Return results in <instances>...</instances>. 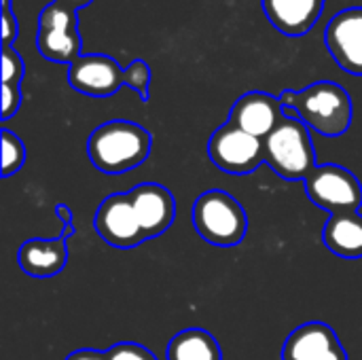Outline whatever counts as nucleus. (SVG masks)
Returning a JSON list of instances; mask_svg holds the SVG:
<instances>
[{"label":"nucleus","instance_id":"nucleus-17","mask_svg":"<svg viewBox=\"0 0 362 360\" xmlns=\"http://www.w3.org/2000/svg\"><path fill=\"white\" fill-rule=\"evenodd\" d=\"M168 360H223L218 342L204 329H185L176 333L168 348Z\"/></svg>","mask_w":362,"mask_h":360},{"label":"nucleus","instance_id":"nucleus-15","mask_svg":"<svg viewBox=\"0 0 362 360\" xmlns=\"http://www.w3.org/2000/svg\"><path fill=\"white\" fill-rule=\"evenodd\" d=\"M19 267L32 278H55L68 263V246L64 238H34L21 244L17 255Z\"/></svg>","mask_w":362,"mask_h":360},{"label":"nucleus","instance_id":"nucleus-9","mask_svg":"<svg viewBox=\"0 0 362 360\" xmlns=\"http://www.w3.org/2000/svg\"><path fill=\"white\" fill-rule=\"evenodd\" d=\"M68 83L89 98H110L125 85V68L110 55L85 53L68 66Z\"/></svg>","mask_w":362,"mask_h":360},{"label":"nucleus","instance_id":"nucleus-20","mask_svg":"<svg viewBox=\"0 0 362 360\" xmlns=\"http://www.w3.org/2000/svg\"><path fill=\"white\" fill-rule=\"evenodd\" d=\"M25 74L23 57L17 53V49L2 45V85H17L21 83Z\"/></svg>","mask_w":362,"mask_h":360},{"label":"nucleus","instance_id":"nucleus-18","mask_svg":"<svg viewBox=\"0 0 362 360\" xmlns=\"http://www.w3.org/2000/svg\"><path fill=\"white\" fill-rule=\"evenodd\" d=\"M2 178L17 174L25 163V146L21 138L6 127L2 129Z\"/></svg>","mask_w":362,"mask_h":360},{"label":"nucleus","instance_id":"nucleus-2","mask_svg":"<svg viewBox=\"0 0 362 360\" xmlns=\"http://www.w3.org/2000/svg\"><path fill=\"white\" fill-rule=\"evenodd\" d=\"M151 146L153 138L148 129L125 119H112L98 125L87 140L91 163L108 176L125 174L142 166L151 155Z\"/></svg>","mask_w":362,"mask_h":360},{"label":"nucleus","instance_id":"nucleus-19","mask_svg":"<svg viewBox=\"0 0 362 360\" xmlns=\"http://www.w3.org/2000/svg\"><path fill=\"white\" fill-rule=\"evenodd\" d=\"M125 85L132 87L142 102L148 100V85H151V68L144 59H134L125 68Z\"/></svg>","mask_w":362,"mask_h":360},{"label":"nucleus","instance_id":"nucleus-16","mask_svg":"<svg viewBox=\"0 0 362 360\" xmlns=\"http://www.w3.org/2000/svg\"><path fill=\"white\" fill-rule=\"evenodd\" d=\"M325 246L341 259H362V214H331L322 229Z\"/></svg>","mask_w":362,"mask_h":360},{"label":"nucleus","instance_id":"nucleus-6","mask_svg":"<svg viewBox=\"0 0 362 360\" xmlns=\"http://www.w3.org/2000/svg\"><path fill=\"white\" fill-rule=\"evenodd\" d=\"M305 193L314 206L331 212H358L362 206L361 180L344 166L325 163L305 178Z\"/></svg>","mask_w":362,"mask_h":360},{"label":"nucleus","instance_id":"nucleus-14","mask_svg":"<svg viewBox=\"0 0 362 360\" xmlns=\"http://www.w3.org/2000/svg\"><path fill=\"white\" fill-rule=\"evenodd\" d=\"M327 0H261L265 17L286 36L308 34L325 11Z\"/></svg>","mask_w":362,"mask_h":360},{"label":"nucleus","instance_id":"nucleus-23","mask_svg":"<svg viewBox=\"0 0 362 360\" xmlns=\"http://www.w3.org/2000/svg\"><path fill=\"white\" fill-rule=\"evenodd\" d=\"M21 89L17 85H2V121H8L21 108Z\"/></svg>","mask_w":362,"mask_h":360},{"label":"nucleus","instance_id":"nucleus-1","mask_svg":"<svg viewBox=\"0 0 362 360\" xmlns=\"http://www.w3.org/2000/svg\"><path fill=\"white\" fill-rule=\"evenodd\" d=\"M278 98L286 117L301 119L310 129L322 136H344L352 125V98L333 81H318L301 91H284Z\"/></svg>","mask_w":362,"mask_h":360},{"label":"nucleus","instance_id":"nucleus-25","mask_svg":"<svg viewBox=\"0 0 362 360\" xmlns=\"http://www.w3.org/2000/svg\"><path fill=\"white\" fill-rule=\"evenodd\" d=\"M66 360H108L106 352H100V350H76L72 354H68Z\"/></svg>","mask_w":362,"mask_h":360},{"label":"nucleus","instance_id":"nucleus-5","mask_svg":"<svg viewBox=\"0 0 362 360\" xmlns=\"http://www.w3.org/2000/svg\"><path fill=\"white\" fill-rule=\"evenodd\" d=\"M38 51L45 59L55 64H72L81 53V34L76 8L64 6L59 2H51L40 11L38 17V34H36Z\"/></svg>","mask_w":362,"mask_h":360},{"label":"nucleus","instance_id":"nucleus-4","mask_svg":"<svg viewBox=\"0 0 362 360\" xmlns=\"http://www.w3.org/2000/svg\"><path fill=\"white\" fill-rule=\"evenodd\" d=\"M193 225L202 240L218 248H231L244 242L248 216L244 206L221 189L202 193L193 204Z\"/></svg>","mask_w":362,"mask_h":360},{"label":"nucleus","instance_id":"nucleus-10","mask_svg":"<svg viewBox=\"0 0 362 360\" xmlns=\"http://www.w3.org/2000/svg\"><path fill=\"white\" fill-rule=\"evenodd\" d=\"M325 42L339 68L362 76V6H348L331 17Z\"/></svg>","mask_w":362,"mask_h":360},{"label":"nucleus","instance_id":"nucleus-13","mask_svg":"<svg viewBox=\"0 0 362 360\" xmlns=\"http://www.w3.org/2000/svg\"><path fill=\"white\" fill-rule=\"evenodd\" d=\"M282 360H348V354L329 325L305 323L286 337Z\"/></svg>","mask_w":362,"mask_h":360},{"label":"nucleus","instance_id":"nucleus-3","mask_svg":"<svg viewBox=\"0 0 362 360\" xmlns=\"http://www.w3.org/2000/svg\"><path fill=\"white\" fill-rule=\"evenodd\" d=\"M265 163L284 180H303L316 170V149L310 127L301 119L286 117L263 140Z\"/></svg>","mask_w":362,"mask_h":360},{"label":"nucleus","instance_id":"nucleus-24","mask_svg":"<svg viewBox=\"0 0 362 360\" xmlns=\"http://www.w3.org/2000/svg\"><path fill=\"white\" fill-rule=\"evenodd\" d=\"M55 214H57L59 223L64 225V231H62L59 238H64V240L68 242V240L76 233V229H74V214H72V210H70L66 204H57V206H55Z\"/></svg>","mask_w":362,"mask_h":360},{"label":"nucleus","instance_id":"nucleus-26","mask_svg":"<svg viewBox=\"0 0 362 360\" xmlns=\"http://www.w3.org/2000/svg\"><path fill=\"white\" fill-rule=\"evenodd\" d=\"M55 2H59L64 6H70V8H83V6L91 4L93 0H55Z\"/></svg>","mask_w":362,"mask_h":360},{"label":"nucleus","instance_id":"nucleus-22","mask_svg":"<svg viewBox=\"0 0 362 360\" xmlns=\"http://www.w3.org/2000/svg\"><path fill=\"white\" fill-rule=\"evenodd\" d=\"M19 34V21L13 15L11 0H2V45L13 47V40Z\"/></svg>","mask_w":362,"mask_h":360},{"label":"nucleus","instance_id":"nucleus-11","mask_svg":"<svg viewBox=\"0 0 362 360\" xmlns=\"http://www.w3.org/2000/svg\"><path fill=\"white\" fill-rule=\"evenodd\" d=\"M284 119V106L280 98L265 91H248L235 100L229 112V123L246 134L265 140L276 125Z\"/></svg>","mask_w":362,"mask_h":360},{"label":"nucleus","instance_id":"nucleus-7","mask_svg":"<svg viewBox=\"0 0 362 360\" xmlns=\"http://www.w3.org/2000/svg\"><path fill=\"white\" fill-rule=\"evenodd\" d=\"M208 155L221 172L246 176L265 161V146L261 138H255L227 121L210 136Z\"/></svg>","mask_w":362,"mask_h":360},{"label":"nucleus","instance_id":"nucleus-8","mask_svg":"<svg viewBox=\"0 0 362 360\" xmlns=\"http://www.w3.org/2000/svg\"><path fill=\"white\" fill-rule=\"evenodd\" d=\"M93 227L108 246L121 248V250L136 248L146 240L136 219L129 193L108 195L95 210Z\"/></svg>","mask_w":362,"mask_h":360},{"label":"nucleus","instance_id":"nucleus-21","mask_svg":"<svg viewBox=\"0 0 362 360\" xmlns=\"http://www.w3.org/2000/svg\"><path fill=\"white\" fill-rule=\"evenodd\" d=\"M108 360H157V356L140 344H117L106 350Z\"/></svg>","mask_w":362,"mask_h":360},{"label":"nucleus","instance_id":"nucleus-12","mask_svg":"<svg viewBox=\"0 0 362 360\" xmlns=\"http://www.w3.org/2000/svg\"><path fill=\"white\" fill-rule=\"evenodd\" d=\"M136 219L146 236V240L168 231L176 219V199L163 185L142 182L129 191Z\"/></svg>","mask_w":362,"mask_h":360}]
</instances>
